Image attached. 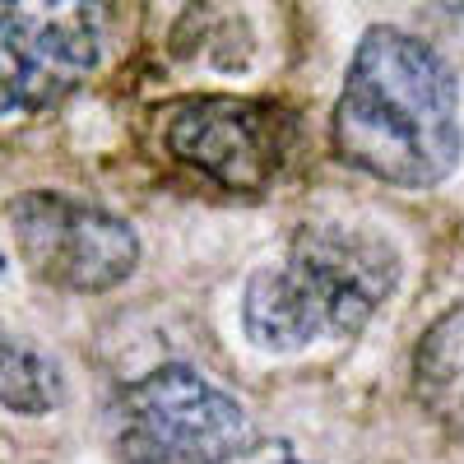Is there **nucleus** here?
I'll list each match as a JSON object with an SVG mask.
<instances>
[{
	"label": "nucleus",
	"mask_w": 464,
	"mask_h": 464,
	"mask_svg": "<svg viewBox=\"0 0 464 464\" xmlns=\"http://www.w3.org/2000/svg\"><path fill=\"white\" fill-rule=\"evenodd\" d=\"M163 144L214 186L265 190L288 163L293 116L260 98H181L163 107Z\"/></svg>",
	"instance_id": "423d86ee"
},
{
	"label": "nucleus",
	"mask_w": 464,
	"mask_h": 464,
	"mask_svg": "<svg viewBox=\"0 0 464 464\" xmlns=\"http://www.w3.org/2000/svg\"><path fill=\"white\" fill-rule=\"evenodd\" d=\"M111 422L121 464H227L256 446L242 400L186 362L153 367L126 385Z\"/></svg>",
	"instance_id": "7ed1b4c3"
},
{
	"label": "nucleus",
	"mask_w": 464,
	"mask_h": 464,
	"mask_svg": "<svg viewBox=\"0 0 464 464\" xmlns=\"http://www.w3.org/2000/svg\"><path fill=\"white\" fill-rule=\"evenodd\" d=\"M428 43L446 56V61H464V0H428Z\"/></svg>",
	"instance_id": "1a4fd4ad"
},
{
	"label": "nucleus",
	"mask_w": 464,
	"mask_h": 464,
	"mask_svg": "<svg viewBox=\"0 0 464 464\" xmlns=\"http://www.w3.org/2000/svg\"><path fill=\"white\" fill-rule=\"evenodd\" d=\"M288 464H293V459H288Z\"/></svg>",
	"instance_id": "9d476101"
},
{
	"label": "nucleus",
	"mask_w": 464,
	"mask_h": 464,
	"mask_svg": "<svg viewBox=\"0 0 464 464\" xmlns=\"http://www.w3.org/2000/svg\"><path fill=\"white\" fill-rule=\"evenodd\" d=\"M61 400H65L61 362L28 334L0 325V409L43 418V413L61 409Z\"/></svg>",
	"instance_id": "6e6552de"
},
{
	"label": "nucleus",
	"mask_w": 464,
	"mask_h": 464,
	"mask_svg": "<svg viewBox=\"0 0 464 464\" xmlns=\"http://www.w3.org/2000/svg\"><path fill=\"white\" fill-rule=\"evenodd\" d=\"M10 232L19 260L61 293H107L140 265V237L121 214L61 190L19 196L10 205Z\"/></svg>",
	"instance_id": "39448f33"
},
{
	"label": "nucleus",
	"mask_w": 464,
	"mask_h": 464,
	"mask_svg": "<svg viewBox=\"0 0 464 464\" xmlns=\"http://www.w3.org/2000/svg\"><path fill=\"white\" fill-rule=\"evenodd\" d=\"M102 61L98 0H0V116H33Z\"/></svg>",
	"instance_id": "20e7f679"
},
{
	"label": "nucleus",
	"mask_w": 464,
	"mask_h": 464,
	"mask_svg": "<svg viewBox=\"0 0 464 464\" xmlns=\"http://www.w3.org/2000/svg\"><path fill=\"white\" fill-rule=\"evenodd\" d=\"M334 153L385 186L432 190L464 153L455 65L404 28L372 24L330 116Z\"/></svg>",
	"instance_id": "f257e3e1"
},
{
	"label": "nucleus",
	"mask_w": 464,
	"mask_h": 464,
	"mask_svg": "<svg viewBox=\"0 0 464 464\" xmlns=\"http://www.w3.org/2000/svg\"><path fill=\"white\" fill-rule=\"evenodd\" d=\"M400 284V251L367 227L306 223L284 260L251 275L242 325L265 353H302L316 339L358 334Z\"/></svg>",
	"instance_id": "f03ea898"
},
{
	"label": "nucleus",
	"mask_w": 464,
	"mask_h": 464,
	"mask_svg": "<svg viewBox=\"0 0 464 464\" xmlns=\"http://www.w3.org/2000/svg\"><path fill=\"white\" fill-rule=\"evenodd\" d=\"M413 400L464 446V297H455L413 348Z\"/></svg>",
	"instance_id": "0eeeda50"
}]
</instances>
